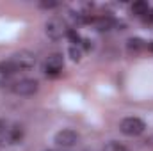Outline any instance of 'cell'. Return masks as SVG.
Wrapping results in <instances>:
<instances>
[{"label": "cell", "mask_w": 153, "mask_h": 151, "mask_svg": "<svg viewBox=\"0 0 153 151\" xmlns=\"http://www.w3.org/2000/svg\"><path fill=\"white\" fill-rule=\"evenodd\" d=\"M9 61L13 62V66L16 68V71H25V70H32V68L36 66V62H38L36 55H34L32 52H27V50H22V52L14 53V55H13V57H11Z\"/></svg>", "instance_id": "cell-1"}, {"label": "cell", "mask_w": 153, "mask_h": 151, "mask_svg": "<svg viewBox=\"0 0 153 151\" xmlns=\"http://www.w3.org/2000/svg\"><path fill=\"white\" fill-rule=\"evenodd\" d=\"M144 128H146V124H144V121L139 119V117H125V119L119 123L121 133H125V135H128V137L141 135V133L144 132Z\"/></svg>", "instance_id": "cell-2"}, {"label": "cell", "mask_w": 153, "mask_h": 151, "mask_svg": "<svg viewBox=\"0 0 153 151\" xmlns=\"http://www.w3.org/2000/svg\"><path fill=\"white\" fill-rule=\"evenodd\" d=\"M38 89H39L38 80H32V78H22V80L11 84V91L18 96H32Z\"/></svg>", "instance_id": "cell-3"}, {"label": "cell", "mask_w": 153, "mask_h": 151, "mask_svg": "<svg viewBox=\"0 0 153 151\" xmlns=\"http://www.w3.org/2000/svg\"><path fill=\"white\" fill-rule=\"evenodd\" d=\"M45 30H46V36L50 39H53V41H59L62 36L68 34V27H66V23H64L61 18H52V20H48Z\"/></svg>", "instance_id": "cell-4"}, {"label": "cell", "mask_w": 153, "mask_h": 151, "mask_svg": "<svg viewBox=\"0 0 153 151\" xmlns=\"http://www.w3.org/2000/svg\"><path fill=\"white\" fill-rule=\"evenodd\" d=\"M64 68V59L61 53H52L46 61H45V73L46 76H59Z\"/></svg>", "instance_id": "cell-5"}, {"label": "cell", "mask_w": 153, "mask_h": 151, "mask_svg": "<svg viewBox=\"0 0 153 151\" xmlns=\"http://www.w3.org/2000/svg\"><path fill=\"white\" fill-rule=\"evenodd\" d=\"M53 141H55V144H59V146H62V148H71V146H75L76 142H78V133H76L75 130H61V132H57L55 133V137H53Z\"/></svg>", "instance_id": "cell-6"}, {"label": "cell", "mask_w": 153, "mask_h": 151, "mask_svg": "<svg viewBox=\"0 0 153 151\" xmlns=\"http://www.w3.org/2000/svg\"><path fill=\"white\" fill-rule=\"evenodd\" d=\"M93 23H94V27H96L98 30H109V29H112V27H114V20H112V18H109V16L94 18V20H93Z\"/></svg>", "instance_id": "cell-7"}, {"label": "cell", "mask_w": 153, "mask_h": 151, "mask_svg": "<svg viewBox=\"0 0 153 151\" xmlns=\"http://www.w3.org/2000/svg\"><path fill=\"white\" fill-rule=\"evenodd\" d=\"M22 139H23V128L18 126V124L11 126V130H9V144H18V142H22Z\"/></svg>", "instance_id": "cell-8"}, {"label": "cell", "mask_w": 153, "mask_h": 151, "mask_svg": "<svg viewBox=\"0 0 153 151\" xmlns=\"http://www.w3.org/2000/svg\"><path fill=\"white\" fill-rule=\"evenodd\" d=\"M126 46H128V50L130 52H134V53H137V52H141L146 44H144V41L141 38H132L126 41Z\"/></svg>", "instance_id": "cell-9"}, {"label": "cell", "mask_w": 153, "mask_h": 151, "mask_svg": "<svg viewBox=\"0 0 153 151\" xmlns=\"http://www.w3.org/2000/svg\"><path fill=\"white\" fill-rule=\"evenodd\" d=\"M148 11H150V7H148V2H144V0H137V2L132 4V13H134V14L143 16V14H146Z\"/></svg>", "instance_id": "cell-10"}, {"label": "cell", "mask_w": 153, "mask_h": 151, "mask_svg": "<svg viewBox=\"0 0 153 151\" xmlns=\"http://www.w3.org/2000/svg\"><path fill=\"white\" fill-rule=\"evenodd\" d=\"M9 130L11 126L5 121H0V141L2 142H9Z\"/></svg>", "instance_id": "cell-11"}, {"label": "cell", "mask_w": 153, "mask_h": 151, "mask_svg": "<svg viewBox=\"0 0 153 151\" xmlns=\"http://www.w3.org/2000/svg\"><path fill=\"white\" fill-rule=\"evenodd\" d=\"M103 151H128V148H125V146L119 144V142H109Z\"/></svg>", "instance_id": "cell-12"}, {"label": "cell", "mask_w": 153, "mask_h": 151, "mask_svg": "<svg viewBox=\"0 0 153 151\" xmlns=\"http://www.w3.org/2000/svg\"><path fill=\"white\" fill-rule=\"evenodd\" d=\"M66 36H68V39H70L73 44H80V43H82V38L78 36V32H75L73 29H68V34H66Z\"/></svg>", "instance_id": "cell-13"}, {"label": "cell", "mask_w": 153, "mask_h": 151, "mask_svg": "<svg viewBox=\"0 0 153 151\" xmlns=\"http://www.w3.org/2000/svg\"><path fill=\"white\" fill-rule=\"evenodd\" d=\"M70 57H71L75 62H78V61L82 59V53H80V50H78L76 46H71V48H70Z\"/></svg>", "instance_id": "cell-14"}, {"label": "cell", "mask_w": 153, "mask_h": 151, "mask_svg": "<svg viewBox=\"0 0 153 151\" xmlns=\"http://www.w3.org/2000/svg\"><path fill=\"white\" fill-rule=\"evenodd\" d=\"M39 5H41L43 9H53V7H57L59 4H57L55 0H43V2H39Z\"/></svg>", "instance_id": "cell-15"}, {"label": "cell", "mask_w": 153, "mask_h": 151, "mask_svg": "<svg viewBox=\"0 0 153 151\" xmlns=\"http://www.w3.org/2000/svg\"><path fill=\"white\" fill-rule=\"evenodd\" d=\"M82 46H84V50H91V41L89 39H82Z\"/></svg>", "instance_id": "cell-16"}, {"label": "cell", "mask_w": 153, "mask_h": 151, "mask_svg": "<svg viewBox=\"0 0 153 151\" xmlns=\"http://www.w3.org/2000/svg\"><path fill=\"white\" fill-rule=\"evenodd\" d=\"M146 21H150V23H153V9H150L148 13H146V18H144Z\"/></svg>", "instance_id": "cell-17"}, {"label": "cell", "mask_w": 153, "mask_h": 151, "mask_svg": "<svg viewBox=\"0 0 153 151\" xmlns=\"http://www.w3.org/2000/svg\"><path fill=\"white\" fill-rule=\"evenodd\" d=\"M150 50H152V52H153V41H152V43H150Z\"/></svg>", "instance_id": "cell-18"}]
</instances>
